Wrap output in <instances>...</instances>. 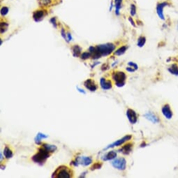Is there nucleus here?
Wrapping results in <instances>:
<instances>
[{
    "mask_svg": "<svg viewBox=\"0 0 178 178\" xmlns=\"http://www.w3.org/2000/svg\"><path fill=\"white\" fill-rule=\"evenodd\" d=\"M115 49V46L113 44H101L94 47L91 46L89 48V52L91 54V58L93 60L98 59L109 55L112 53Z\"/></svg>",
    "mask_w": 178,
    "mask_h": 178,
    "instance_id": "1",
    "label": "nucleus"
},
{
    "mask_svg": "<svg viewBox=\"0 0 178 178\" xmlns=\"http://www.w3.org/2000/svg\"><path fill=\"white\" fill-rule=\"evenodd\" d=\"M50 152L41 147L38 150V152L32 156V159L34 163H38L39 165H43L46 161V160L50 157Z\"/></svg>",
    "mask_w": 178,
    "mask_h": 178,
    "instance_id": "2",
    "label": "nucleus"
},
{
    "mask_svg": "<svg viewBox=\"0 0 178 178\" xmlns=\"http://www.w3.org/2000/svg\"><path fill=\"white\" fill-rule=\"evenodd\" d=\"M72 176V172L68 167L61 166L52 173V177L54 178H70Z\"/></svg>",
    "mask_w": 178,
    "mask_h": 178,
    "instance_id": "3",
    "label": "nucleus"
},
{
    "mask_svg": "<svg viewBox=\"0 0 178 178\" xmlns=\"http://www.w3.org/2000/svg\"><path fill=\"white\" fill-rule=\"evenodd\" d=\"M113 80L115 82V85L118 87H124L126 84V75L123 71H115L112 74Z\"/></svg>",
    "mask_w": 178,
    "mask_h": 178,
    "instance_id": "4",
    "label": "nucleus"
},
{
    "mask_svg": "<svg viewBox=\"0 0 178 178\" xmlns=\"http://www.w3.org/2000/svg\"><path fill=\"white\" fill-rule=\"evenodd\" d=\"M171 6V3L169 1H160L156 4V13L159 17L162 20H165V15H164V9L167 7H170Z\"/></svg>",
    "mask_w": 178,
    "mask_h": 178,
    "instance_id": "5",
    "label": "nucleus"
},
{
    "mask_svg": "<svg viewBox=\"0 0 178 178\" xmlns=\"http://www.w3.org/2000/svg\"><path fill=\"white\" fill-rule=\"evenodd\" d=\"M111 165L119 171H124L126 168V161L124 158H115L111 162Z\"/></svg>",
    "mask_w": 178,
    "mask_h": 178,
    "instance_id": "6",
    "label": "nucleus"
},
{
    "mask_svg": "<svg viewBox=\"0 0 178 178\" xmlns=\"http://www.w3.org/2000/svg\"><path fill=\"white\" fill-rule=\"evenodd\" d=\"M132 138V135H126V136H124L123 138H120V139L117 140L115 142H113V143L108 145L104 150H108V149H109V148H113V147H118V146L122 145L125 143L126 142L130 140Z\"/></svg>",
    "mask_w": 178,
    "mask_h": 178,
    "instance_id": "7",
    "label": "nucleus"
},
{
    "mask_svg": "<svg viewBox=\"0 0 178 178\" xmlns=\"http://www.w3.org/2000/svg\"><path fill=\"white\" fill-rule=\"evenodd\" d=\"M62 0H38L39 6L43 8L54 7L60 4Z\"/></svg>",
    "mask_w": 178,
    "mask_h": 178,
    "instance_id": "8",
    "label": "nucleus"
},
{
    "mask_svg": "<svg viewBox=\"0 0 178 178\" xmlns=\"http://www.w3.org/2000/svg\"><path fill=\"white\" fill-rule=\"evenodd\" d=\"M126 115L127 118H128V120L129 121V122L132 124H135L138 122V115H137L136 112L134 110L131 108H128L126 110Z\"/></svg>",
    "mask_w": 178,
    "mask_h": 178,
    "instance_id": "9",
    "label": "nucleus"
},
{
    "mask_svg": "<svg viewBox=\"0 0 178 178\" xmlns=\"http://www.w3.org/2000/svg\"><path fill=\"white\" fill-rule=\"evenodd\" d=\"M161 113L167 120H171V119H172V117H173V110H171V105L169 103H166L165 105H163V107L161 108Z\"/></svg>",
    "mask_w": 178,
    "mask_h": 178,
    "instance_id": "10",
    "label": "nucleus"
},
{
    "mask_svg": "<svg viewBox=\"0 0 178 178\" xmlns=\"http://www.w3.org/2000/svg\"><path fill=\"white\" fill-rule=\"evenodd\" d=\"M46 15L47 11L46 10H38V11H34V13H33V18L36 22H40Z\"/></svg>",
    "mask_w": 178,
    "mask_h": 178,
    "instance_id": "11",
    "label": "nucleus"
},
{
    "mask_svg": "<svg viewBox=\"0 0 178 178\" xmlns=\"http://www.w3.org/2000/svg\"><path fill=\"white\" fill-rule=\"evenodd\" d=\"M83 84H84V86H85V87L87 89H88V90H89L90 92L97 91L98 87L97 84H96V83L93 81V80L92 79L86 80V81L84 82Z\"/></svg>",
    "mask_w": 178,
    "mask_h": 178,
    "instance_id": "12",
    "label": "nucleus"
},
{
    "mask_svg": "<svg viewBox=\"0 0 178 178\" xmlns=\"http://www.w3.org/2000/svg\"><path fill=\"white\" fill-rule=\"evenodd\" d=\"M76 161H77L79 164L85 166H89L92 163V159L89 156H78L76 159Z\"/></svg>",
    "mask_w": 178,
    "mask_h": 178,
    "instance_id": "13",
    "label": "nucleus"
},
{
    "mask_svg": "<svg viewBox=\"0 0 178 178\" xmlns=\"http://www.w3.org/2000/svg\"><path fill=\"white\" fill-rule=\"evenodd\" d=\"M143 117H145L146 120H147L150 122H151L153 124H157L160 122L159 118L152 112H147L145 114L143 115Z\"/></svg>",
    "mask_w": 178,
    "mask_h": 178,
    "instance_id": "14",
    "label": "nucleus"
},
{
    "mask_svg": "<svg viewBox=\"0 0 178 178\" xmlns=\"http://www.w3.org/2000/svg\"><path fill=\"white\" fill-rule=\"evenodd\" d=\"M133 147H134V144L132 142H128V143L125 144L122 148H120L118 150V152H122L123 154H125V155H128L132 152Z\"/></svg>",
    "mask_w": 178,
    "mask_h": 178,
    "instance_id": "15",
    "label": "nucleus"
},
{
    "mask_svg": "<svg viewBox=\"0 0 178 178\" xmlns=\"http://www.w3.org/2000/svg\"><path fill=\"white\" fill-rule=\"evenodd\" d=\"M100 85L103 90H108V89H112L113 85L112 82L110 81H107L104 78H101L100 80Z\"/></svg>",
    "mask_w": 178,
    "mask_h": 178,
    "instance_id": "16",
    "label": "nucleus"
},
{
    "mask_svg": "<svg viewBox=\"0 0 178 178\" xmlns=\"http://www.w3.org/2000/svg\"><path fill=\"white\" fill-rule=\"evenodd\" d=\"M48 136L47 134H43L41 132H39L38 134H36V137L34 138V142L36 145H41V140L42 139H46V138H48Z\"/></svg>",
    "mask_w": 178,
    "mask_h": 178,
    "instance_id": "17",
    "label": "nucleus"
},
{
    "mask_svg": "<svg viewBox=\"0 0 178 178\" xmlns=\"http://www.w3.org/2000/svg\"><path fill=\"white\" fill-rule=\"evenodd\" d=\"M117 157V152L115 151L108 152L106 154L103 156L102 159L103 161H110V160L115 159Z\"/></svg>",
    "mask_w": 178,
    "mask_h": 178,
    "instance_id": "18",
    "label": "nucleus"
},
{
    "mask_svg": "<svg viewBox=\"0 0 178 178\" xmlns=\"http://www.w3.org/2000/svg\"><path fill=\"white\" fill-rule=\"evenodd\" d=\"M82 48L78 45H75L72 47V53H73V57H78L81 55Z\"/></svg>",
    "mask_w": 178,
    "mask_h": 178,
    "instance_id": "19",
    "label": "nucleus"
},
{
    "mask_svg": "<svg viewBox=\"0 0 178 178\" xmlns=\"http://www.w3.org/2000/svg\"><path fill=\"white\" fill-rule=\"evenodd\" d=\"M41 147H44L45 150H46L47 151L50 152V153H52V152H54L57 150V146L54 145L44 143L42 145Z\"/></svg>",
    "mask_w": 178,
    "mask_h": 178,
    "instance_id": "20",
    "label": "nucleus"
},
{
    "mask_svg": "<svg viewBox=\"0 0 178 178\" xmlns=\"http://www.w3.org/2000/svg\"><path fill=\"white\" fill-rule=\"evenodd\" d=\"M4 156H5L6 159H11V158L13 157V153L12 152V150H11L9 147H5L4 149V152H3Z\"/></svg>",
    "mask_w": 178,
    "mask_h": 178,
    "instance_id": "21",
    "label": "nucleus"
},
{
    "mask_svg": "<svg viewBox=\"0 0 178 178\" xmlns=\"http://www.w3.org/2000/svg\"><path fill=\"white\" fill-rule=\"evenodd\" d=\"M170 73L174 76H178V65L177 64H173L168 68Z\"/></svg>",
    "mask_w": 178,
    "mask_h": 178,
    "instance_id": "22",
    "label": "nucleus"
},
{
    "mask_svg": "<svg viewBox=\"0 0 178 178\" xmlns=\"http://www.w3.org/2000/svg\"><path fill=\"white\" fill-rule=\"evenodd\" d=\"M127 48H128V47L126 46L120 47V48L117 49L116 51H115L114 52V54H115V55H117V56L122 55V54H124L125 53V52H126Z\"/></svg>",
    "mask_w": 178,
    "mask_h": 178,
    "instance_id": "23",
    "label": "nucleus"
},
{
    "mask_svg": "<svg viewBox=\"0 0 178 178\" xmlns=\"http://www.w3.org/2000/svg\"><path fill=\"white\" fill-rule=\"evenodd\" d=\"M146 43V38L145 36H141L138 39V41H137V46L139 48H142L145 46Z\"/></svg>",
    "mask_w": 178,
    "mask_h": 178,
    "instance_id": "24",
    "label": "nucleus"
},
{
    "mask_svg": "<svg viewBox=\"0 0 178 178\" xmlns=\"http://www.w3.org/2000/svg\"><path fill=\"white\" fill-rule=\"evenodd\" d=\"M122 2V0H115V9H116L117 15L120 14L119 11H120V9L122 8V7H121Z\"/></svg>",
    "mask_w": 178,
    "mask_h": 178,
    "instance_id": "25",
    "label": "nucleus"
},
{
    "mask_svg": "<svg viewBox=\"0 0 178 178\" xmlns=\"http://www.w3.org/2000/svg\"><path fill=\"white\" fill-rule=\"evenodd\" d=\"M101 167H102V163H99V162H97V163H94L93 165L91 166L90 170L91 171H95V170L101 169Z\"/></svg>",
    "mask_w": 178,
    "mask_h": 178,
    "instance_id": "26",
    "label": "nucleus"
},
{
    "mask_svg": "<svg viewBox=\"0 0 178 178\" xmlns=\"http://www.w3.org/2000/svg\"><path fill=\"white\" fill-rule=\"evenodd\" d=\"M90 57H91V54H90V52H83V53H82L81 55V58L83 60H87V59H89Z\"/></svg>",
    "mask_w": 178,
    "mask_h": 178,
    "instance_id": "27",
    "label": "nucleus"
},
{
    "mask_svg": "<svg viewBox=\"0 0 178 178\" xmlns=\"http://www.w3.org/2000/svg\"><path fill=\"white\" fill-rule=\"evenodd\" d=\"M8 26H9V25L7 23H1V27H0L1 28V34H3V33H4L7 30Z\"/></svg>",
    "mask_w": 178,
    "mask_h": 178,
    "instance_id": "28",
    "label": "nucleus"
},
{
    "mask_svg": "<svg viewBox=\"0 0 178 178\" xmlns=\"http://www.w3.org/2000/svg\"><path fill=\"white\" fill-rule=\"evenodd\" d=\"M130 13L132 15V16H135L136 15V7L134 4L131 5Z\"/></svg>",
    "mask_w": 178,
    "mask_h": 178,
    "instance_id": "29",
    "label": "nucleus"
},
{
    "mask_svg": "<svg viewBox=\"0 0 178 178\" xmlns=\"http://www.w3.org/2000/svg\"><path fill=\"white\" fill-rule=\"evenodd\" d=\"M9 12V9H8L7 7H3L2 9H1V15H3V16H4Z\"/></svg>",
    "mask_w": 178,
    "mask_h": 178,
    "instance_id": "30",
    "label": "nucleus"
},
{
    "mask_svg": "<svg viewBox=\"0 0 178 178\" xmlns=\"http://www.w3.org/2000/svg\"><path fill=\"white\" fill-rule=\"evenodd\" d=\"M128 65L129 66H132V67H133V68H134V69H136V70H138V65H137V64L134 63V62H128Z\"/></svg>",
    "mask_w": 178,
    "mask_h": 178,
    "instance_id": "31",
    "label": "nucleus"
},
{
    "mask_svg": "<svg viewBox=\"0 0 178 178\" xmlns=\"http://www.w3.org/2000/svg\"><path fill=\"white\" fill-rule=\"evenodd\" d=\"M76 89H77V91L78 92L83 94H86V92L83 89H82V88H81L80 87H78V86H77L76 87Z\"/></svg>",
    "mask_w": 178,
    "mask_h": 178,
    "instance_id": "32",
    "label": "nucleus"
},
{
    "mask_svg": "<svg viewBox=\"0 0 178 178\" xmlns=\"http://www.w3.org/2000/svg\"><path fill=\"white\" fill-rule=\"evenodd\" d=\"M50 23H51L53 25V26L55 27V28L57 27V23H56V18H55V17H52V18L50 19Z\"/></svg>",
    "mask_w": 178,
    "mask_h": 178,
    "instance_id": "33",
    "label": "nucleus"
},
{
    "mask_svg": "<svg viewBox=\"0 0 178 178\" xmlns=\"http://www.w3.org/2000/svg\"><path fill=\"white\" fill-rule=\"evenodd\" d=\"M109 68H110V67H109L108 64H103L102 66H101V70H102L103 71H106V70L108 69Z\"/></svg>",
    "mask_w": 178,
    "mask_h": 178,
    "instance_id": "34",
    "label": "nucleus"
},
{
    "mask_svg": "<svg viewBox=\"0 0 178 178\" xmlns=\"http://www.w3.org/2000/svg\"><path fill=\"white\" fill-rule=\"evenodd\" d=\"M126 70L128 72H130V73H133V72H135V71H136V69H134V68L132 67V66H129V67H126Z\"/></svg>",
    "mask_w": 178,
    "mask_h": 178,
    "instance_id": "35",
    "label": "nucleus"
},
{
    "mask_svg": "<svg viewBox=\"0 0 178 178\" xmlns=\"http://www.w3.org/2000/svg\"><path fill=\"white\" fill-rule=\"evenodd\" d=\"M72 39V36H71V34H70L69 32H68L67 34H66V41L67 42H69L70 41H71Z\"/></svg>",
    "mask_w": 178,
    "mask_h": 178,
    "instance_id": "36",
    "label": "nucleus"
},
{
    "mask_svg": "<svg viewBox=\"0 0 178 178\" xmlns=\"http://www.w3.org/2000/svg\"><path fill=\"white\" fill-rule=\"evenodd\" d=\"M61 34H62V36L63 38L65 39V41H66V34L65 33V31H64V29L62 28V30H61Z\"/></svg>",
    "mask_w": 178,
    "mask_h": 178,
    "instance_id": "37",
    "label": "nucleus"
},
{
    "mask_svg": "<svg viewBox=\"0 0 178 178\" xmlns=\"http://www.w3.org/2000/svg\"><path fill=\"white\" fill-rule=\"evenodd\" d=\"M129 22L131 23V24H132L133 26L134 27H136V24H135V22L134 20H133V19H132V17H129Z\"/></svg>",
    "mask_w": 178,
    "mask_h": 178,
    "instance_id": "38",
    "label": "nucleus"
},
{
    "mask_svg": "<svg viewBox=\"0 0 178 178\" xmlns=\"http://www.w3.org/2000/svg\"><path fill=\"white\" fill-rule=\"evenodd\" d=\"M101 63L99 62H94V63L91 66V67H92V68H94L96 66H97V65H99V64H100Z\"/></svg>",
    "mask_w": 178,
    "mask_h": 178,
    "instance_id": "39",
    "label": "nucleus"
},
{
    "mask_svg": "<svg viewBox=\"0 0 178 178\" xmlns=\"http://www.w3.org/2000/svg\"><path fill=\"white\" fill-rule=\"evenodd\" d=\"M86 173H87V172H84V173H82V175L80 176V177H85L86 175Z\"/></svg>",
    "mask_w": 178,
    "mask_h": 178,
    "instance_id": "40",
    "label": "nucleus"
},
{
    "mask_svg": "<svg viewBox=\"0 0 178 178\" xmlns=\"http://www.w3.org/2000/svg\"><path fill=\"white\" fill-rule=\"evenodd\" d=\"M146 145H147V144L145 143V142H142V144L140 145V147H145Z\"/></svg>",
    "mask_w": 178,
    "mask_h": 178,
    "instance_id": "41",
    "label": "nucleus"
},
{
    "mask_svg": "<svg viewBox=\"0 0 178 178\" xmlns=\"http://www.w3.org/2000/svg\"><path fill=\"white\" fill-rule=\"evenodd\" d=\"M0 159H1V161H2L3 160V156H2V154H0Z\"/></svg>",
    "mask_w": 178,
    "mask_h": 178,
    "instance_id": "42",
    "label": "nucleus"
},
{
    "mask_svg": "<svg viewBox=\"0 0 178 178\" xmlns=\"http://www.w3.org/2000/svg\"><path fill=\"white\" fill-rule=\"evenodd\" d=\"M1 170L5 169V166H3L2 165H1Z\"/></svg>",
    "mask_w": 178,
    "mask_h": 178,
    "instance_id": "43",
    "label": "nucleus"
}]
</instances>
